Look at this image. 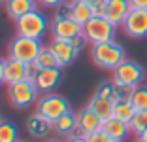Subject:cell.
<instances>
[{"label":"cell","mask_w":147,"mask_h":142,"mask_svg":"<svg viewBox=\"0 0 147 142\" xmlns=\"http://www.w3.org/2000/svg\"><path fill=\"white\" fill-rule=\"evenodd\" d=\"M91 57L100 68H106V70H115L126 59L125 47L119 42H115V40L94 44L92 49H91Z\"/></svg>","instance_id":"6da1fadb"},{"label":"cell","mask_w":147,"mask_h":142,"mask_svg":"<svg viewBox=\"0 0 147 142\" xmlns=\"http://www.w3.org/2000/svg\"><path fill=\"white\" fill-rule=\"evenodd\" d=\"M15 25H17V34L42 40L43 34L47 32V25L49 23H47V17H45L42 12L32 10V12L21 15V17L15 21Z\"/></svg>","instance_id":"7a4b0ae2"},{"label":"cell","mask_w":147,"mask_h":142,"mask_svg":"<svg viewBox=\"0 0 147 142\" xmlns=\"http://www.w3.org/2000/svg\"><path fill=\"white\" fill-rule=\"evenodd\" d=\"M42 47H43L42 40L17 34L11 42H9V49L8 51H9V57H11V59L23 61V63H32V61L38 59Z\"/></svg>","instance_id":"3957f363"},{"label":"cell","mask_w":147,"mask_h":142,"mask_svg":"<svg viewBox=\"0 0 147 142\" xmlns=\"http://www.w3.org/2000/svg\"><path fill=\"white\" fill-rule=\"evenodd\" d=\"M38 87L30 80H23V82L11 83L8 85V99L15 108H30L34 102H38Z\"/></svg>","instance_id":"277c9868"},{"label":"cell","mask_w":147,"mask_h":142,"mask_svg":"<svg viewBox=\"0 0 147 142\" xmlns=\"http://www.w3.org/2000/svg\"><path fill=\"white\" fill-rule=\"evenodd\" d=\"M115 30L117 27L111 25L106 17H92L89 23L83 25V36L91 46H94V44L115 40Z\"/></svg>","instance_id":"5b68a950"},{"label":"cell","mask_w":147,"mask_h":142,"mask_svg":"<svg viewBox=\"0 0 147 142\" xmlns=\"http://www.w3.org/2000/svg\"><path fill=\"white\" fill-rule=\"evenodd\" d=\"M70 110H72V108H70V102L64 97H61V95H57V93H45L42 99H38V102H36V112H38L40 116H43L45 119H49V121L59 119L61 116H64Z\"/></svg>","instance_id":"8992f818"},{"label":"cell","mask_w":147,"mask_h":142,"mask_svg":"<svg viewBox=\"0 0 147 142\" xmlns=\"http://www.w3.org/2000/svg\"><path fill=\"white\" fill-rule=\"evenodd\" d=\"M145 78V70L140 63L136 61H128L125 59L121 65L113 70V82L121 83V85H128V87H138Z\"/></svg>","instance_id":"52a82bcc"},{"label":"cell","mask_w":147,"mask_h":142,"mask_svg":"<svg viewBox=\"0 0 147 142\" xmlns=\"http://www.w3.org/2000/svg\"><path fill=\"white\" fill-rule=\"evenodd\" d=\"M123 30L130 38H145L147 36V10L132 8L123 23Z\"/></svg>","instance_id":"ba28073f"},{"label":"cell","mask_w":147,"mask_h":142,"mask_svg":"<svg viewBox=\"0 0 147 142\" xmlns=\"http://www.w3.org/2000/svg\"><path fill=\"white\" fill-rule=\"evenodd\" d=\"M49 47H51L53 55L57 57V61H59V66H68L70 63H74V59L78 57L79 49H76V47L72 46V42L70 40H61V38H53L51 44H49Z\"/></svg>","instance_id":"9c48e42d"},{"label":"cell","mask_w":147,"mask_h":142,"mask_svg":"<svg viewBox=\"0 0 147 142\" xmlns=\"http://www.w3.org/2000/svg\"><path fill=\"white\" fill-rule=\"evenodd\" d=\"M51 30H53V38H61V40H72L76 36L83 34V27L79 23H76L72 17L53 19Z\"/></svg>","instance_id":"30bf717a"},{"label":"cell","mask_w":147,"mask_h":142,"mask_svg":"<svg viewBox=\"0 0 147 142\" xmlns=\"http://www.w3.org/2000/svg\"><path fill=\"white\" fill-rule=\"evenodd\" d=\"M132 6L128 0H106V19L115 27H123Z\"/></svg>","instance_id":"8fae6325"},{"label":"cell","mask_w":147,"mask_h":142,"mask_svg":"<svg viewBox=\"0 0 147 142\" xmlns=\"http://www.w3.org/2000/svg\"><path fill=\"white\" fill-rule=\"evenodd\" d=\"M102 123L104 121L100 119L91 108H85L78 114V134L89 137L91 133H96V131L102 129Z\"/></svg>","instance_id":"7c38bea8"},{"label":"cell","mask_w":147,"mask_h":142,"mask_svg":"<svg viewBox=\"0 0 147 142\" xmlns=\"http://www.w3.org/2000/svg\"><path fill=\"white\" fill-rule=\"evenodd\" d=\"M26 133L30 134L32 138H45L49 137V133L53 131V121L45 119L43 116H40L38 112H34L32 116L26 117Z\"/></svg>","instance_id":"4fadbf2b"},{"label":"cell","mask_w":147,"mask_h":142,"mask_svg":"<svg viewBox=\"0 0 147 142\" xmlns=\"http://www.w3.org/2000/svg\"><path fill=\"white\" fill-rule=\"evenodd\" d=\"M26 80V63L17 59H6L4 61V83L6 85H11V83H17Z\"/></svg>","instance_id":"5bb4252c"},{"label":"cell","mask_w":147,"mask_h":142,"mask_svg":"<svg viewBox=\"0 0 147 142\" xmlns=\"http://www.w3.org/2000/svg\"><path fill=\"white\" fill-rule=\"evenodd\" d=\"M53 131L62 138H70L78 134V114H74L72 110L61 116L59 119L53 121Z\"/></svg>","instance_id":"9a60e30c"},{"label":"cell","mask_w":147,"mask_h":142,"mask_svg":"<svg viewBox=\"0 0 147 142\" xmlns=\"http://www.w3.org/2000/svg\"><path fill=\"white\" fill-rule=\"evenodd\" d=\"M34 83L40 93H51L61 83V68H42Z\"/></svg>","instance_id":"2e32d148"},{"label":"cell","mask_w":147,"mask_h":142,"mask_svg":"<svg viewBox=\"0 0 147 142\" xmlns=\"http://www.w3.org/2000/svg\"><path fill=\"white\" fill-rule=\"evenodd\" d=\"M87 108H91L100 119L106 121V119H109V117H113V108H115V102H113L111 99H106V97L94 95V97L89 100Z\"/></svg>","instance_id":"e0dca14e"},{"label":"cell","mask_w":147,"mask_h":142,"mask_svg":"<svg viewBox=\"0 0 147 142\" xmlns=\"http://www.w3.org/2000/svg\"><path fill=\"white\" fill-rule=\"evenodd\" d=\"M38 0H6V12L11 19L17 21L21 15L32 12V10H38Z\"/></svg>","instance_id":"ac0fdd59"},{"label":"cell","mask_w":147,"mask_h":142,"mask_svg":"<svg viewBox=\"0 0 147 142\" xmlns=\"http://www.w3.org/2000/svg\"><path fill=\"white\" fill-rule=\"evenodd\" d=\"M102 129H104L111 138H115V140H119V142H123L130 134L128 123L117 119V117H109V119H106L104 123H102Z\"/></svg>","instance_id":"d6986e66"},{"label":"cell","mask_w":147,"mask_h":142,"mask_svg":"<svg viewBox=\"0 0 147 142\" xmlns=\"http://www.w3.org/2000/svg\"><path fill=\"white\" fill-rule=\"evenodd\" d=\"M72 19L83 27L92 19V6L85 0H72Z\"/></svg>","instance_id":"ffe728a7"},{"label":"cell","mask_w":147,"mask_h":142,"mask_svg":"<svg viewBox=\"0 0 147 142\" xmlns=\"http://www.w3.org/2000/svg\"><path fill=\"white\" fill-rule=\"evenodd\" d=\"M136 114V108L132 106L130 100H121V102H115V108H113V117L125 121V123H130L132 117Z\"/></svg>","instance_id":"44dd1931"},{"label":"cell","mask_w":147,"mask_h":142,"mask_svg":"<svg viewBox=\"0 0 147 142\" xmlns=\"http://www.w3.org/2000/svg\"><path fill=\"white\" fill-rule=\"evenodd\" d=\"M128 127H130V133L140 137L147 129V110H138L134 114V117H132V121L128 123Z\"/></svg>","instance_id":"7402d4cb"},{"label":"cell","mask_w":147,"mask_h":142,"mask_svg":"<svg viewBox=\"0 0 147 142\" xmlns=\"http://www.w3.org/2000/svg\"><path fill=\"white\" fill-rule=\"evenodd\" d=\"M19 131L11 121H0V142H17Z\"/></svg>","instance_id":"603a6c76"},{"label":"cell","mask_w":147,"mask_h":142,"mask_svg":"<svg viewBox=\"0 0 147 142\" xmlns=\"http://www.w3.org/2000/svg\"><path fill=\"white\" fill-rule=\"evenodd\" d=\"M36 61L40 63L42 68H61V66H59V61H57L55 55H53V51H51V47H49V46L42 47V51H40V55H38Z\"/></svg>","instance_id":"cb8c5ba5"},{"label":"cell","mask_w":147,"mask_h":142,"mask_svg":"<svg viewBox=\"0 0 147 142\" xmlns=\"http://www.w3.org/2000/svg\"><path fill=\"white\" fill-rule=\"evenodd\" d=\"M130 102L136 108V112L138 110H147V87H142V85L136 87L132 97H130Z\"/></svg>","instance_id":"d4e9b609"},{"label":"cell","mask_w":147,"mask_h":142,"mask_svg":"<svg viewBox=\"0 0 147 142\" xmlns=\"http://www.w3.org/2000/svg\"><path fill=\"white\" fill-rule=\"evenodd\" d=\"M136 87H128V85H121V83L113 82V102H121V100H130L132 93Z\"/></svg>","instance_id":"484cf974"},{"label":"cell","mask_w":147,"mask_h":142,"mask_svg":"<svg viewBox=\"0 0 147 142\" xmlns=\"http://www.w3.org/2000/svg\"><path fill=\"white\" fill-rule=\"evenodd\" d=\"M66 17H72V0L62 2L55 8V17L53 19H66Z\"/></svg>","instance_id":"4316f807"},{"label":"cell","mask_w":147,"mask_h":142,"mask_svg":"<svg viewBox=\"0 0 147 142\" xmlns=\"http://www.w3.org/2000/svg\"><path fill=\"white\" fill-rule=\"evenodd\" d=\"M85 138H87V142H119V140H115V138L109 137L104 129L96 131V133H91L89 137H85Z\"/></svg>","instance_id":"83f0119b"},{"label":"cell","mask_w":147,"mask_h":142,"mask_svg":"<svg viewBox=\"0 0 147 142\" xmlns=\"http://www.w3.org/2000/svg\"><path fill=\"white\" fill-rule=\"evenodd\" d=\"M94 95L106 97V99H111V97H113V80H111V82H104V83H100ZM111 100H113V99H111Z\"/></svg>","instance_id":"f1b7e54d"},{"label":"cell","mask_w":147,"mask_h":142,"mask_svg":"<svg viewBox=\"0 0 147 142\" xmlns=\"http://www.w3.org/2000/svg\"><path fill=\"white\" fill-rule=\"evenodd\" d=\"M40 70H42V66H40V63H38V61L26 63V80L34 82V80H36V76L40 74Z\"/></svg>","instance_id":"f546056e"},{"label":"cell","mask_w":147,"mask_h":142,"mask_svg":"<svg viewBox=\"0 0 147 142\" xmlns=\"http://www.w3.org/2000/svg\"><path fill=\"white\" fill-rule=\"evenodd\" d=\"M92 17H106V2L92 6Z\"/></svg>","instance_id":"4dcf8cb0"},{"label":"cell","mask_w":147,"mask_h":142,"mask_svg":"<svg viewBox=\"0 0 147 142\" xmlns=\"http://www.w3.org/2000/svg\"><path fill=\"white\" fill-rule=\"evenodd\" d=\"M70 42H72V46L76 47V49H79V51H81V47L85 46L87 40H85V36H83V34H79V36H76V38H72Z\"/></svg>","instance_id":"1f68e13d"},{"label":"cell","mask_w":147,"mask_h":142,"mask_svg":"<svg viewBox=\"0 0 147 142\" xmlns=\"http://www.w3.org/2000/svg\"><path fill=\"white\" fill-rule=\"evenodd\" d=\"M62 2H66V0H38V4L45 6V8H57V6L62 4Z\"/></svg>","instance_id":"d6a6232c"},{"label":"cell","mask_w":147,"mask_h":142,"mask_svg":"<svg viewBox=\"0 0 147 142\" xmlns=\"http://www.w3.org/2000/svg\"><path fill=\"white\" fill-rule=\"evenodd\" d=\"M132 8H138V10H147V0H128Z\"/></svg>","instance_id":"836d02e7"},{"label":"cell","mask_w":147,"mask_h":142,"mask_svg":"<svg viewBox=\"0 0 147 142\" xmlns=\"http://www.w3.org/2000/svg\"><path fill=\"white\" fill-rule=\"evenodd\" d=\"M64 142H87V138H85V137H81V134H76V137L66 138Z\"/></svg>","instance_id":"e575fe53"},{"label":"cell","mask_w":147,"mask_h":142,"mask_svg":"<svg viewBox=\"0 0 147 142\" xmlns=\"http://www.w3.org/2000/svg\"><path fill=\"white\" fill-rule=\"evenodd\" d=\"M4 83V61L0 59V85Z\"/></svg>","instance_id":"d590c367"},{"label":"cell","mask_w":147,"mask_h":142,"mask_svg":"<svg viewBox=\"0 0 147 142\" xmlns=\"http://www.w3.org/2000/svg\"><path fill=\"white\" fill-rule=\"evenodd\" d=\"M87 4H91V6H96V4H102V2H106V0H85Z\"/></svg>","instance_id":"8d00e7d4"},{"label":"cell","mask_w":147,"mask_h":142,"mask_svg":"<svg viewBox=\"0 0 147 142\" xmlns=\"http://www.w3.org/2000/svg\"><path fill=\"white\" fill-rule=\"evenodd\" d=\"M138 138H140V140H143V142H147V129H145V131H143V133H142V134H140V137H138Z\"/></svg>","instance_id":"74e56055"},{"label":"cell","mask_w":147,"mask_h":142,"mask_svg":"<svg viewBox=\"0 0 147 142\" xmlns=\"http://www.w3.org/2000/svg\"><path fill=\"white\" fill-rule=\"evenodd\" d=\"M45 142H62V140H59V138H51V140H45Z\"/></svg>","instance_id":"f35d334b"},{"label":"cell","mask_w":147,"mask_h":142,"mask_svg":"<svg viewBox=\"0 0 147 142\" xmlns=\"http://www.w3.org/2000/svg\"><path fill=\"white\" fill-rule=\"evenodd\" d=\"M136 142H143V140H140V138H138V140H136Z\"/></svg>","instance_id":"ab89813d"},{"label":"cell","mask_w":147,"mask_h":142,"mask_svg":"<svg viewBox=\"0 0 147 142\" xmlns=\"http://www.w3.org/2000/svg\"><path fill=\"white\" fill-rule=\"evenodd\" d=\"M17 142H26V140H17Z\"/></svg>","instance_id":"60d3db41"},{"label":"cell","mask_w":147,"mask_h":142,"mask_svg":"<svg viewBox=\"0 0 147 142\" xmlns=\"http://www.w3.org/2000/svg\"><path fill=\"white\" fill-rule=\"evenodd\" d=\"M2 2H6V0H0V4H2Z\"/></svg>","instance_id":"b9f144b4"},{"label":"cell","mask_w":147,"mask_h":142,"mask_svg":"<svg viewBox=\"0 0 147 142\" xmlns=\"http://www.w3.org/2000/svg\"><path fill=\"white\" fill-rule=\"evenodd\" d=\"M0 121H2V119H0Z\"/></svg>","instance_id":"7bdbcfd3"}]
</instances>
